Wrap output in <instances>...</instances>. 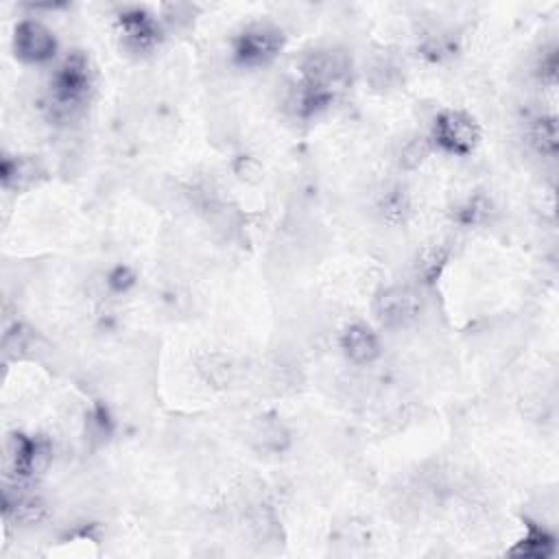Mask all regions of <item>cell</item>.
Masks as SVG:
<instances>
[{
    "label": "cell",
    "instance_id": "cell-7",
    "mask_svg": "<svg viewBox=\"0 0 559 559\" xmlns=\"http://www.w3.org/2000/svg\"><path fill=\"white\" fill-rule=\"evenodd\" d=\"M341 349L354 365H369L380 356L378 334L367 323H349L341 332Z\"/></svg>",
    "mask_w": 559,
    "mask_h": 559
},
{
    "label": "cell",
    "instance_id": "cell-10",
    "mask_svg": "<svg viewBox=\"0 0 559 559\" xmlns=\"http://www.w3.org/2000/svg\"><path fill=\"white\" fill-rule=\"evenodd\" d=\"M533 142L537 144L539 151L544 153H555L557 146V129L552 120H537L533 129Z\"/></svg>",
    "mask_w": 559,
    "mask_h": 559
},
{
    "label": "cell",
    "instance_id": "cell-9",
    "mask_svg": "<svg viewBox=\"0 0 559 559\" xmlns=\"http://www.w3.org/2000/svg\"><path fill=\"white\" fill-rule=\"evenodd\" d=\"M552 550V537L542 531V528H531V535L522 539V546L518 548V552H524V555H548Z\"/></svg>",
    "mask_w": 559,
    "mask_h": 559
},
{
    "label": "cell",
    "instance_id": "cell-3",
    "mask_svg": "<svg viewBox=\"0 0 559 559\" xmlns=\"http://www.w3.org/2000/svg\"><path fill=\"white\" fill-rule=\"evenodd\" d=\"M282 48V33L271 24H251L234 39V55L245 66L271 61Z\"/></svg>",
    "mask_w": 559,
    "mask_h": 559
},
{
    "label": "cell",
    "instance_id": "cell-6",
    "mask_svg": "<svg viewBox=\"0 0 559 559\" xmlns=\"http://www.w3.org/2000/svg\"><path fill=\"white\" fill-rule=\"evenodd\" d=\"M92 85L90 63L85 55L72 52L52 79V90L59 103H79Z\"/></svg>",
    "mask_w": 559,
    "mask_h": 559
},
{
    "label": "cell",
    "instance_id": "cell-2",
    "mask_svg": "<svg viewBox=\"0 0 559 559\" xmlns=\"http://www.w3.org/2000/svg\"><path fill=\"white\" fill-rule=\"evenodd\" d=\"M421 299L411 286H386L373 297V314L382 328H404L417 319Z\"/></svg>",
    "mask_w": 559,
    "mask_h": 559
},
{
    "label": "cell",
    "instance_id": "cell-4",
    "mask_svg": "<svg viewBox=\"0 0 559 559\" xmlns=\"http://www.w3.org/2000/svg\"><path fill=\"white\" fill-rule=\"evenodd\" d=\"M13 50H15V57L26 63H44L55 57L57 39H55V33L41 22L24 20L15 26Z\"/></svg>",
    "mask_w": 559,
    "mask_h": 559
},
{
    "label": "cell",
    "instance_id": "cell-5",
    "mask_svg": "<svg viewBox=\"0 0 559 559\" xmlns=\"http://www.w3.org/2000/svg\"><path fill=\"white\" fill-rule=\"evenodd\" d=\"M347 72H349L347 57L334 50H314L301 61V74H304L301 81L314 87H321L330 94L336 85L345 81Z\"/></svg>",
    "mask_w": 559,
    "mask_h": 559
},
{
    "label": "cell",
    "instance_id": "cell-8",
    "mask_svg": "<svg viewBox=\"0 0 559 559\" xmlns=\"http://www.w3.org/2000/svg\"><path fill=\"white\" fill-rule=\"evenodd\" d=\"M120 26H122L124 41L135 50H144L155 41V22L142 11H133L131 15H124L120 20Z\"/></svg>",
    "mask_w": 559,
    "mask_h": 559
},
{
    "label": "cell",
    "instance_id": "cell-1",
    "mask_svg": "<svg viewBox=\"0 0 559 559\" xmlns=\"http://www.w3.org/2000/svg\"><path fill=\"white\" fill-rule=\"evenodd\" d=\"M430 138L441 151L450 155H467L476 148L480 140V129L469 114L448 109L435 118Z\"/></svg>",
    "mask_w": 559,
    "mask_h": 559
}]
</instances>
